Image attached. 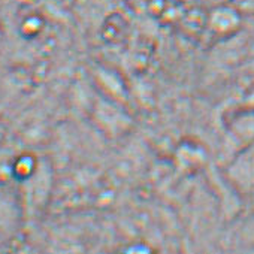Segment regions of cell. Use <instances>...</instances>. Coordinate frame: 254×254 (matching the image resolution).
<instances>
[{"label":"cell","mask_w":254,"mask_h":254,"mask_svg":"<svg viewBox=\"0 0 254 254\" xmlns=\"http://www.w3.org/2000/svg\"><path fill=\"white\" fill-rule=\"evenodd\" d=\"M226 178L233 189L242 194H254V141L248 142L230 160Z\"/></svg>","instance_id":"obj_1"},{"label":"cell","mask_w":254,"mask_h":254,"mask_svg":"<svg viewBox=\"0 0 254 254\" xmlns=\"http://www.w3.org/2000/svg\"><path fill=\"white\" fill-rule=\"evenodd\" d=\"M217 23H215V27L220 30V32H230V30H233L236 26H238V23H239V18H238V15L235 14V12H232V11H221V12H218V17H217Z\"/></svg>","instance_id":"obj_2"}]
</instances>
